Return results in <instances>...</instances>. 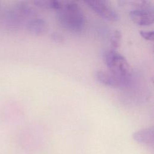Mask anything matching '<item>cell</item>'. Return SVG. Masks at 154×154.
Instances as JSON below:
<instances>
[{
	"instance_id": "6da1fadb",
	"label": "cell",
	"mask_w": 154,
	"mask_h": 154,
	"mask_svg": "<svg viewBox=\"0 0 154 154\" xmlns=\"http://www.w3.org/2000/svg\"><path fill=\"white\" fill-rule=\"evenodd\" d=\"M57 11V19L65 29L79 33L85 26V17L81 7L75 2L63 1L61 7Z\"/></svg>"
},
{
	"instance_id": "7a4b0ae2",
	"label": "cell",
	"mask_w": 154,
	"mask_h": 154,
	"mask_svg": "<svg viewBox=\"0 0 154 154\" xmlns=\"http://www.w3.org/2000/svg\"><path fill=\"white\" fill-rule=\"evenodd\" d=\"M104 63L108 72L122 78H130L131 68L127 60L113 49H107L103 54Z\"/></svg>"
},
{
	"instance_id": "3957f363",
	"label": "cell",
	"mask_w": 154,
	"mask_h": 154,
	"mask_svg": "<svg viewBox=\"0 0 154 154\" xmlns=\"http://www.w3.org/2000/svg\"><path fill=\"white\" fill-rule=\"evenodd\" d=\"M0 19L5 26L10 30H18L25 26L27 22L14 5L2 10L0 13Z\"/></svg>"
},
{
	"instance_id": "277c9868",
	"label": "cell",
	"mask_w": 154,
	"mask_h": 154,
	"mask_svg": "<svg viewBox=\"0 0 154 154\" xmlns=\"http://www.w3.org/2000/svg\"><path fill=\"white\" fill-rule=\"evenodd\" d=\"M84 2L96 14L106 20L116 21L119 19L118 13L106 1L86 0Z\"/></svg>"
},
{
	"instance_id": "5b68a950",
	"label": "cell",
	"mask_w": 154,
	"mask_h": 154,
	"mask_svg": "<svg viewBox=\"0 0 154 154\" xmlns=\"http://www.w3.org/2000/svg\"><path fill=\"white\" fill-rule=\"evenodd\" d=\"M97 81L100 84L113 88L126 86L129 82V78H122L117 76L109 72L99 70L95 73Z\"/></svg>"
},
{
	"instance_id": "8992f818",
	"label": "cell",
	"mask_w": 154,
	"mask_h": 154,
	"mask_svg": "<svg viewBox=\"0 0 154 154\" xmlns=\"http://www.w3.org/2000/svg\"><path fill=\"white\" fill-rule=\"evenodd\" d=\"M129 14L131 20L139 25L149 26L154 22V10L134 9Z\"/></svg>"
},
{
	"instance_id": "52a82bcc",
	"label": "cell",
	"mask_w": 154,
	"mask_h": 154,
	"mask_svg": "<svg viewBox=\"0 0 154 154\" xmlns=\"http://www.w3.org/2000/svg\"><path fill=\"white\" fill-rule=\"evenodd\" d=\"M132 137L135 141L140 144L153 147L154 145V128L149 127L140 129L134 132Z\"/></svg>"
},
{
	"instance_id": "ba28073f",
	"label": "cell",
	"mask_w": 154,
	"mask_h": 154,
	"mask_svg": "<svg viewBox=\"0 0 154 154\" xmlns=\"http://www.w3.org/2000/svg\"><path fill=\"white\" fill-rule=\"evenodd\" d=\"M25 27L31 34L40 35L46 31L48 23L44 19L35 16L27 20Z\"/></svg>"
},
{
	"instance_id": "9c48e42d",
	"label": "cell",
	"mask_w": 154,
	"mask_h": 154,
	"mask_svg": "<svg viewBox=\"0 0 154 154\" xmlns=\"http://www.w3.org/2000/svg\"><path fill=\"white\" fill-rule=\"evenodd\" d=\"M33 3L35 6L46 9H52L58 10L62 5V1L60 0H36Z\"/></svg>"
},
{
	"instance_id": "30bf717a",
	"label": "cell",
	"mask_w": 154,
	"mask_h": 154,
	"mask_svg": "<svg viewBox=\"0 0 154 154\" xmlns=\"http://www.w3.org/2000/svg\"><path fill=\"white\" fill-rule=\"evenodd\" d=\"M122 40V33L121 31L116 29L114 30L111 34L110 37V44L113 49L118 48L120 46Z\"/></svg>"
},
{
	"instance_id": "8fae6325",
	"label": "cell",
	"mask_w": 154,
	"mask_h": 154,
	"mask_svg": "<svg viewBox=\"0 0 154 154\" xmlns=\"http://www.w3.org/2000/svg\"><path fill=\"white\" fill-rule=\"evenodd\" d=\"M140 34L145 40L153 41L154 39V32L153 31H140Z\"/></svg>"
},
{
	"instance_id": "7c38bea8",
	"label": "cell",
	"mask_w": 154,
	"mask_h": 154,
	"mask_svg": "<svg viewBox=\"0 0 154 154\" xmlns=\"http://www.w3.org/2000/svg\"><path fill=\"white\" fill-rule=\"evenodd\" d=\"M51 38L52 39V40H54V42L58 43H61L64 42L63 36L58 32L52 33L51 34Z\"/></svg>"
},
{
	"instance_id": "4fadbf2b",
	"label": "cell",
	"mask_w": 154,
	"mask_h": 154,
	"mask_svg": "<svg viewBox=\"0 0 154 154\" xmlns=\"http://www.w3.org/2000/svg\"><path fill=\"white\" fill-rule=\"evenodd\" d=\"M0 7H1V4H0Z\"/></svg>"
}]
</instances>
